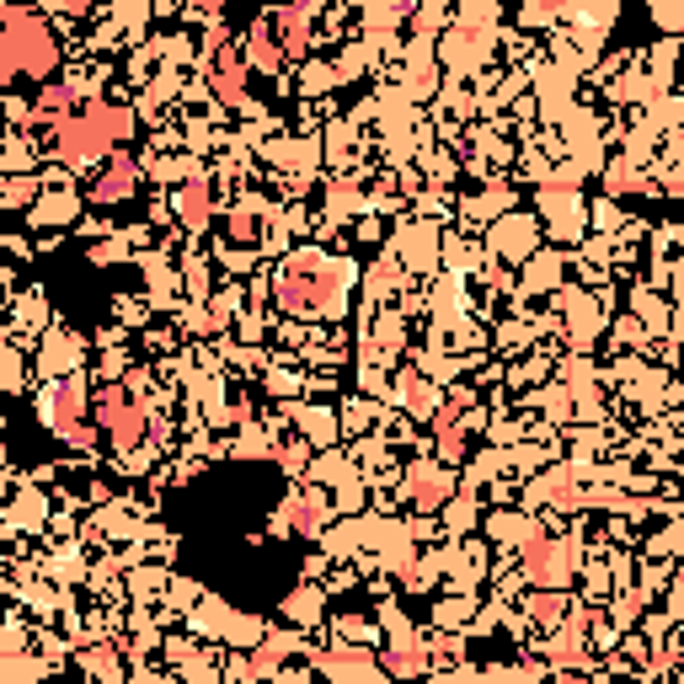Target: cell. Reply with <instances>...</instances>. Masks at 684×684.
Wrapping results in <instances>:
<instances>
[{
	"label": "cell",
	"instance_id": "obj_18",
	"mask_svg": "<svg viewBox=\"0 0 684 684\" xmlns=\"http://www.w3.org/2000/svg\"><path fill=\"white\" fill-rule=\"evenodd\" d=\"M423 663H428V647H401V652L385 658V668H396V674H417Z\"/></svg>",
	"mask_w": 684,
	"mask_h": 684
},
{
	"label": "cell",
	"instance_id": "obj_19",
	"mask_svg": "<svg viewBox=\"0 0 684 684\" xmlns=\"http://www.w3.org/2000/svg\"><path fill=\"white\" fill-rule=\"evenodd\" d=\"M636 182H642V177H636L631 166H615V171H610V188H615V193H626V188H636Z\"/></svg>",
	"mask_w": 684,
	"mask_h": 684
},
{
	"label": "cell",
	"instance_id": "obj_22",
	"mask_svg": "<svg viewBox=\"0 0 684 684\" xmlns=\"http://www.w3.org/2000/svg\"><path fill=\"white\" fill-rule=\"evenodd\" d=\"M497 684H535L530 674H497Z\"/></svg>",
	"mask_w": 684,
	"mask_h": 684
},
{
	"label": "cell",
	"instance_id": "obj_13",
	"mask_svg": "<svg viewBox=\"0 0 684 684\" xmlns=\"http://www.w3.org/2000/svg\"><path fill=\"white\" fill-rule=\"evenodd\" d=\"M209 214H214V209H209V182L193 177L188 188H182V225H188V230H204Z\"/></svg>",
	"mask_w": 684,
	"mask_h": 684
},
{
	"label": "cell",
	"instance_id": "obj_2",
	"mask_svg": "<svg viewBox=\"0 0 684 684\" xmlns=\"http://www.w3.org/2000/svg\"><path fill=\"white\" fill-rule=\"evenodd\" d=\"M134 134V118L129 107H113V102H86V113H75L65 129H59L54 150L65 166H86V161H102V155H113L118 139Z\"/></svg>",
	"mask_w": 684,
	"mask_h": 684
},
{
	"label": "cell",
	"instance_id": "obj_23",
	"mask_svg": "<svg viewBox=\"0 0 684 684\" xmlns=\"http://www.w3.org/2000/svg\"><path fill=\"white\" fill-rule=\"evenodd\" d=\"M679 588H684V578H679Z\"/></svg>",
	"mask_w": 684,
	"mask_h": 684
},
{
	"label": "cell",
	"instance_id": "obj_17",
	"mask_svg": "<svg viewBox=\"0 0 684 684\" xmlns=\"http://www.w3.org/2000/svg\"><path fill=\"white\" fill-rule=\"evenodd\" d=\"M551 663H562V668H572V663H583V647H578V631H562L551 642Z\"/></svg>",
	"mask_w": 684,
	"mask_h": 684
},
{
	"label": "cell",
	"instance_id": "obj_14",
	"mask_svg": "<svg viewBox=\"0 0 684 684\" xmlns=\"http://www.w3.org/2000/svg\"><path fill=\"white\" fill-rule=\"evenodd\" d=\"M289 524L300 535H316L321 524H326V508H321V497H300V503H289Z\"/></svg>",
	"mask_w": 684,
	"mask_h": 684
},
{
	"label": "cell",
	"instance_id": "obj_11",
	"mask_svg": "<svg viewBox=\"0 0 684 684\" xmlns=\"http://www.w3.org/2000/svg\"><path fill=\"white\" fill-rule=\"evenodd\" d=\"M214 91H220V102L246 107V70H241L236 49H220V59H214Z\"/></svg>",
	"mask_w": 684,
	"mask_h": 684
},
{
	"label": "cell",
	"instance_id": "obj_4",
	"mask_svg": "<svg viewBox=\"0 0 684 684\" xmlns=\"http://www.w3.org/2000/svg\"><path fill=\"white\" fill-rule=\"evenodd\" d=\"M97 417L118 449H134L145 439V407H139V396H129V385H107L97 401Z\"/></svg>",
	"mask_w": 684,
	"mask_h": 684
},
{
	"label": "cell",
	"instance_id": "obj_7",
	"mask_svg": "<svg viewBox=\"0 0 684 684\" xmlns=\"http://www.w3.org/2000/svg\"><path fill=\"white\" fill-rule=\"evenodd\" d=\"M134 182H139V166H134V155H107V171L97 182H91V198L97 204H118V198H129L134 193Z\"/></svg>",
	"mask_w": 684,
	"mask_h": 684
},
{
	"label": "cell",
	"instance_id": "obj_8",
	"mask_svg": "<svg viewBox=\"0 0 684 684\" xmlns=\"http://www.w3.org/2000/svg\"><path fill=\"white\" fill-rule=\"evenodd\" d=\"M70 107H75V86H43L33 102V123L49 139H59V129L70 123Z\"/></svg>",
	"mask_w": 684,
	"mask_h": 684
},
{
	"label": "cell",
	"instance_id": "obj_21",
	"mask_svg": "<svg viewBox=\"0 0 684 684\" xmlns=\"http://www.w3.org/2000/svg\"><path fill=\"white\" fill-rule=\"evenodd\" d=\"M663 188H668V193H684V161H679V166L663 177Z\"/></svg>",
	"mask_w": 684,
	"mask_h": 684
},
{
	"label": "cell",
	"instance_id": "obj_3",
	"mask_svg": "<svg viewBox=\"0 0 684 684\" xmlns=\"http://www.w3.org/2000/svg\"><path fill=\"white\" fill-rule=\"evenodd\" d=\"M337 300V268H326L321 257H294L284 273H278V305L294 310V316H310V310H332Z\"/></svg>",
	"mask_w": 684,
	"mask_h": 684
},
{
	"label": "cell",
	"instance_id": "obj_15",
	"mask_svg": "<svg viewBox=\"0 0 684 684\" xmlns=\"http://www.w3.org/2000/svg\"><path fill=\"white\" fill-rule=\"evenodd\" d=\"M530 615L540 620V626H556V620H562V615H567V599H562V594H556V588H540V594L530 599Z\"/></svg>",
	"mask_w": 684,
	"mask_h": 684
},
{
	"label": "cell",
	"instance_id": "obj_16",
	"mask_svg": "<svg viewBox=\"0 0 684 684\" xmlns=\"http://www.w3.org/2000/svg\"><path fill=\"white\" fill-rule=\"evenodd\" d=\"M225 230H230V241H257V209H252V204L230 209V220H225Z\"/></svg>",
	"mask_w": 684,
	"mask_h": 684
},
{
	"label": "cell",
	"instance_id": "obj_6",
	"mask_svg": "<svg viewBox=\"0 0 684 684\" xmlns=\"http://www.w3.org/2000/svg\"><path fill=\"white\" fill-rule=\"evenodd\" d=\"M54 428L65 433L70 444L97 439V428H91V417H86V385H65V391L54 396Z\"/></svg>",
	"mask_w": 684,
	"mask_h": 684
},
{
	"label": "cell",
	"instance_id": "obj_9",
	"mask_svg": "<svg viewBox=\"0 0 684 684\" xmlns=\"http://www.w3.org/2000/svg\"><path fill=\"white\" fill-rule=\"evenodd\" d=\"M449 487H455V481H449V471H439V465H417L407 476V497L417 508H439L449 497Z\"/></svg>",
	"mask_w": 684,
	"mask_h": 684
},
{
	"label": "cell",
	"instance_id": "obj_1",
	"mask_svg": "<svg viewBox=\"0 0 684 684\" xmlns=\"http://www.w3.org/2000/svg\"><path fill=\"white\" fill-rule=\"evenodd\" d=\"M0 75L6 81H17V75H33V81H43V75L59 70V43L54 33L43 27V17H33V11L22 6H6L0 11Z\"/></svg>",
	"mask_w": 684,
	"mask_h": 684
},
{
	"label": "cell",
	"instance_id": "obj_5",
	"mask_svg": "<svg viewBox=\"0 0 684 684\" xmlns=\"http://www.w3.org/2000/svg\"><path fill=\"white\" fill-rule=\"evenodd\" d=\"M572 540H546V535H530L524 540V578L540 583V588H562L572 578Z\"/></svg>",
	"mask_w": 684,
	"mask_h": 684
},
{
	"label": "cell",
	"instance_id": "obj_20",
	"mask_svg": "<svg viewBox=\"0 0 684 684\" xmlns=\"http://www.w3.org/2000/svg\"><path fill=\"white\" fill-rule=\"evenodd\" d=\"M278 652H284V642H273V647H262L257 658H252V668H273L278 663Z\"/></svg>",
	"mask_w": 684,
	"mask_h": 684
},
{
	"label": "cell",
	"instance_id": "obj_10",
	"mask_svg": "<svg viewBox=\"0 0 684 684\" xmlns=\"http://www.w3.org/2000/svg\"><path fill=\"white\" fill-rule=\"evenodd\" d=\"M268 27L278 33V43H284V54H305V43H310V11L300 6H284V11H273Z\"/></svg>",
	"mask_w": 684,
	"mask_h": 684
},
{
	"label": "cell",
	"instance_id": "obj_12",
	"mask_svg": "<svg viewBox=\"0 0 684 684\" xmlns=\"http://www.w3.org/2000/svg\"><path fill=\"white\" fill-rule=\"evenodd\" d=\"M246 59H252L257 70H268V75L284 70V43H278V33H273L268 22L252 27V38H246Z\"/></svg>",
	"mask_w": 684,
	"mask_h": 684
}]
</instances>
